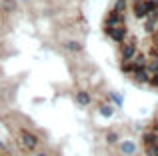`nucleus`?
<instances>
[{"label": "nucleus", "instance_id": "obj_1", "mask_svg": "<svg viewBox=\"0 0 158 156\" xmlns=\"http://www.w3.org/2000/svg\"><path fill=\"white\" fill-rule=\"evenodd\" d=\"M108 32H110V38H112V40H116V42H122L124 36H126V26H124V24H118V26L108 28Z\"/></svg>", "mask_w": 158, "mask_h": 156}, {"label": "nucleus", "instance_id": "obj_2", "mask_svg": "<svg viewBox=\"0 0 158 156\" xmlns=\"http://www.w3.org/2000/svg\"><path fill=\"white\" fill-rule=\"evenodd\" d=\"M118 24H124V16H122V12H116V10H112L110 14L106 16V28L118 26Z\"/></svg>", "mask_w": 158, "mask_h": 156}, {"label": "nucleus", "instance_id": "obj_3", "mask_svg": "<svg viewBox=\"0 0 158 156\" xmlns=\"http://www.w3.org/2000/svg\"><path fill=\"white\" fill-rule=\"evenodd\" d=\"M20 142H22L24 148H34V146H36V138L32 136L30 132H22V134H20Z\"/></svg>", "mask_w": 158, "mask_h": 156}, {"label": "nucleus", "instance_id": "obj_4", "mask_svg": "<svg viewBox=\"0 0 158 156\" xmlns=\"http://www.w3.org/2000/svg\"><path fill=\"white\" fill-rule=\"evenodd\" d=\"M134 14H136V16H140V18H144V16L148 14L146 2H142V0H136V4H134Z\"/></svg>", "mask_w": 158, "mask_h": 156}, {"label": "nucleus", "instance_id": "obj_5", "mask_svg": "<svg viewBox=\"0 0 158 156\" xmlns=\"http://www.w3.org/2000/svg\"><path fill=\"white\" fill-rule=\"evenodd\" d=\"M146 152L148 156H158V144L156 142H146Z\"/></svg>", "mask_w": 158, "mask_h": 156}, {"label": "nucleus", "instance_id": "obj_6", "mask_svg": "<svg viewBox=\"0 0 158 156\" xmlns=\"http://www.w3.org/2000/svg\"><path fill=\"white\" fill-rule=\"evenodd\" d=\"M76 100H78V104H82V106H86V104H90V96L86 92H80L76 96Z\"/></svg>", "mask_w": 158, "mask_h": 156}, {"label": "nucleus", "instance_id": "obj_7", "mask_svg": "<svg viewBox=\"0 0 158 156\" xmlns=\"http://www.w3.org/2000/svg\"><path fill=\"white\" fill-rule=\"evenodd\" d=\"M134 150H136L134 142H124V144H122V152H128V154H132Z\"/></svg>", "mask_w": 158, "mask_h": 156}, {"label": "nucleus", "instance_id": "obj_8", "mask_svg": "<svg viewBox=\"0 0 158 156\" xmlns=\"http://www.w3.org/2000/svg\"><path fill=\"white\" fill-rule=\"evenodd\" d=\"M114 10H116V12L126 10V0H118V2H116V6H114Z\"/></svg>", "mask_w": 158, "mask_h": 156}, {"label": "nucleus", "instance_id": "obj_9", "mask_svg": "<svg viewBox=\"0 0 158 156\" xmlns=\"http://www.w3.org/2000/svg\"><path fill=\"white\" fill-rule=\"evenodd\" d=\"M66 48H68L70 52H78V50H80V44H76V42H68V44H66Z\"/></svg>", "mask_w": 158, "mask_h": 156}, {"label": "nucleus", "instance_id": "obj_10", "mask_svg": "<svg viewBox=\"0 0 158 156\" xmlns=\"http://www.w3.org/2000/svg\"><path fill=\"white\" fill-rule=\"evenodd\" d=\"M102 112H104V116H110V114H112V108H110V106H108V108L104 106V108H102Z\"/></svg>", "mask_w": 158, "mask_h": 156}, {"label": "nucleus", "instance_id": "obj_11", "mask_svg": "<svg viewBox=\"0 0 158 156\" xmlns=\"http://www.w3.org/2000/svg\"><path fill=\"white\" fill-rule=\"evenodd\" d=\"M38 156H46V154H38Z\"/></svg>", "mask_w": 158, "mask_h": 156}, {"label": "nucleus", "instance_id": "obj_12", "mask_svg": "<svg viewBox=\"0 0 158 156\" xmlns=\"http://www.w3.org/2000/svg\"><path fill=\"white\" fill-rule=\"evenodd\" d=\"M134 2H136V0H134Z\"/></svg>", "mask_w": 158, "mask_h": 156}]
</instances>
